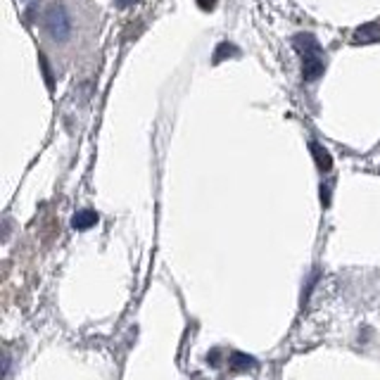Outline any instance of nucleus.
<instances>
[{
  "mask_svg": "<svg viewBox=\"0 0 380 380\" xmlns=\"http://www.w3.org/2000/svg\"><path fill=\"white\" fill-rule=\"evenodd\" d=\"M292 45H295V50L302 55L304 79H307V81L319 79L326 69V55H324V50H321L319 41H316L312 33H297V36L292 38Z\"/></svg>",
  "mask_w": 380,
  "mask_h": 380,
  "instance_id": "nucleus-1",
  "label": "nucleus"
},
{
  "mask_svg": "<svg viewBox=\"0 0 380 380\" xmlns=\"http://www.w3.org/2000/svg\"><path fill=\"white\" fill-rule=\"evenodd\" d=\"M43 26L53 41H67L72 33V19L62 3H50L43 15Z\"/></svg>",
  "mask_w": 380,
  "mask_h": 380,
  "instance_id": "nucleus-2",
  "label": "nucleus"
},
{
  "mask_svg": "<svg viewBox=\"0 0 380 380\" xmlns=\"http://www.w3.org/2000/svg\"><path fill=\"white\" fill-rule=\"evenodd\" d=\"M354 41L356 43H376V41H380V19L378 22H368V24L356 29Z\"/></svg>",
  "mask_w": 380,
  "mask_h": 380,
  "instance_id": "nucleus-3",
  "label": "nucleus"
},
{
  "mask_svg": "<svg viewBox=\"0 0 380 380\" xmlns=\"http://www.w3.org/2000/svg\"><path fill=\"white\" fill-rule=\"evenodd\" d=\"M312 152H314V159H316V166H319L321 171H331V166H333V159H331V152L324 148V145H319V143H312Z\"/></svg>",
  "mask_w": 380,
  "mask_h": 380,
  "instance_id": "nucleus-4",
  "label": "nucleus"
},
{
  "mask_svg": "<svg viewBox=\"0 0 380 380\" xmlns=\"http://www.w3.org/2000/svg\"><path fill=\"white\" fill-rule=\"evenodd\" d=\"M95 223H97V214H95V212H90V209L79 212V214L72 219V226L77 228V231H86V228L95 226Z\"/></svg>",
  "mask_w": 380,
  "mask_h": 380,
  "instance_id": "nucleus-5",
  "label": "nucleus"
},
{
  "mask_svg": "<svg viewBox=\"0 0 380 380\" xmlns=\"http://www.w3.org/2000/svg\"><path fill=\"white\" fill-rule=\"evenodd\" d=\"M228 55H238V48H235L233 43H228V41H223V43H219L216 45V50H214V65H219V62H223Z\"/></svg>",
  "mask_w": 380,
  "mask_h": 380,
  "instance_id": "nucleus-6",
  "label": "nucleus"
},
{
  "mask_svg": "<svg viewBox=\"0 0 380 380\" xmlns=\"http://www.w3.org/2000/svg\"><path fill=\"white\" fill-rule=\"evenodd\" d=\"M257 361L252 359V356L247 354H240V352H233L231 354V366L235 368V371H243V368H255Z\"/></svg>",
  "mask_w": 380,
  "mask_h": 380,
  "instance_id": "nucleus-7",
  "label": "nucleus"
},
{
  "mask_svg": "<svg viewBox=\"0 0 380 380\" xmlns=\"http://www.w3.org/2000/svg\"><path fill=\"white\" fill-rule=\"evenodd\" d=\"M198 5L203 10H214L216 8V0H198Z\"/></svg>",
  "mask_w": 380,
  "mask_h": 380,
  "instance_id": "nucleus-8",
  "label": "nucleus"
},
{
  "mask_svg": "<svg viewBox=\"0 0 380 380\" xmlns=\"http://www.w3.org/2000/svg\"><path fill=\"white\" fill-rule=\"evenodd\" d=\"M136 3H141V0H114L117 8H131V5H136Z\"/></svg>",
  "mask_w": 380,
  "mask_h": 380,
  "instance_id": "nucleus-9",
  "label": "nucleus"
},
{
  "mask_svg": "<svg viewBox=\"0 0 380 380\" xmlns=\"http://www.w3.org/2000/svg\"><path fill=\"white\" fill-rule=\"evenodd\" d=\"M321 203L324 205L331 203V193H328V188H321Z\"/></svg>",
  "mask_w": 380,
  "mask_h": 380,
  "instance_id": "nucleus-10",
  "label": "nucleus"
}]
</instances>
